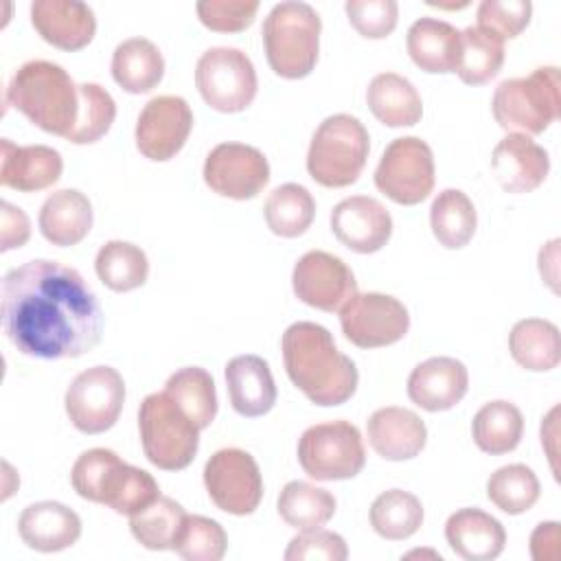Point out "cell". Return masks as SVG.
Returning <instances> with one entry per match:
<instances>
[{"instance_id":"obj_21","label":"cell","mask_w":561,"mask_h":561,"mask_svg":"<svg viewBox=\"0 0 561 561\" xmlns=\"http://www.w3.org/2000/svg\"><path fill=\"white\" fill-rule=\"evenodd\" d=\"M31 24L44 42L61 50H81L96 33L92 7L77 0H35Z\"/></svg>"},{"instance_id":"obj_34","label":"cell","mask_w":561,"mask_h":561,"mask_svg":"<svg viewBox=\"0 0 561 561\" xmlns=\"http://www.w3.org/2000/svg\"><path fill=\"white\" fill-rule=\"evenodd\" d=\"M164 392L169 399L199 427L206 430L217 416V390L210 373L202 366H184L175 370L167 383Z\"/></svg>"},{"instance_id":"obj_14","label":"cell","mask_w":561,"mask_h":561,"mask_svg":"<svg viewBox=\"0 0 561 561\" xmlns=\"http://www.w3.org/2000/svg\"><path fill=\"white\" fill-rule=\"evenodd\" d=\"M340 327L344 337L357 348H381L405 337L410 313L394 296L357 291L340 309Z\"/></svg>"},{"instance_id":"obj_20","label":"cell","mask_w":561,"mask_h":561,"mask_svg":"<svg viewBox=\"0 0 561 561\" xmlns=\"http://www.w3.org/2000/svg\"><path fill=\"white\" fill-rule=\"evenodd\" d=\"M491 169L506 193H530L550 171L548 151L526 134H506L493 149Z\"/></svg>"},{"instance_id":"obj_6","label":"cell","mask_w":561,"mask_h":561,"mask_svg":"<svg viewBox=\"0 0 561 561\" xmlns=\"http://www.w3.org/2000/svg\"><path fill=\"white\" fill-rule=\"evenodd\" d=\"M491 112L508 134H543L561 114L559 68L541 66L528 77L504 79L493 92Z\"/></svg>"},{"instance_id":"obj_23","label":"cell","mask_w":561,"mask_h":561,"mask_svg":"<svg viewBox=\"0 0 561 561\" xmlns=\"http://www.w3.org/2000/svg\"><path fill=\"white\" fill-rule=\"evenodd\" d=\"M64 171L61 153L48 145H13L0 140V184L20 193H35L53 186Z\"/></svg>"},{"instance_id":"obj_43","label":"cell","mask_w":561,"mask_h":561,"mask_svg":"<svg viewBox=\"0 0 561 561\" xmlns=\"http://www.w3.org/2000/svg\"><path fill=\"white\" fill-rule=\"evenodd\" d=\"M228 548L224 526L204 515H186L173 541V550L186 561H219Z\"/></svg>"},{"instance_id":"obj_47","label":"cell","mask_w":561,"mask_h":561,"mask_svg":"<svg viewBox=\"0 0 561 561\" xmlns=\"http://www.w3.org/2000/svg\"><path fill=\"white\" fill-rule=\"evenodd\" d=\"M283 557L287 561H311V559L344 561L348 557V548L342 535L324 528H313V530H300L289 541Z\"/></svg>"},{"instance_id":"obj_5","label":"cell","mask_w":561,"mask_h":561,"mask_svg":"<svg viewBox=\"0 0 561 561\" xmlns=\"http://www.w3.org/2000/svg\"><path fill=\"white\" fill-rule=\"evenodd\" d=\"M322 22L318 11L307 2H278L263 20L261 37L270 68L283 79H302L320 53Z\"/></svg>"},{"instance_id":"obj_50","label":"cell","mask_w":561,"mask_h":561,"mask_svg":"<svg viewBox=\"0 0 561 561\" xmlns=\"http://www.w3.org/2000/svg\"><path fill=\"white\" fill-rule=\"evenodd\" d=\"M559 239H552L550 243H546L541 250H539V274L541 278L550 285V289L557 294V276H559V270H557V261H559Z\"/></svg>"},{"instance_id":"obj_46","label":"cell","mask_w":561,"mask_h":561,"mask_svg":"<svg viewBox=\"0 0 561 561\" xmlns=\"http://www.w3.org/2000/svg\"><path fill=\"white\" fill-rule=\"evenodd\" d=\"M199 22L215 33L245 31L259 11L256 0H202L195 4Z\"/></svg>"},{"instance_id":"obj_1","label":"cell","mask_w":561,"mask_h":561,"mask_svg":"<svg viewBox=\"0 0 561 561\" xmlns=\"http://www.w3.org/2000/svg\"><path fill=\"white\" fill-rule=\"evenodd\" d=\"M0 316L9 342L37 359L81 357L103 335V311L85 278L48 259H33L4 274Z\"/></svg>"},{"instance_id":"obj_3","label":"cell","mask_w":561,"mask_h":561,"mask_svg":"<svg viewBox=\"0 0 561 561\" xmlns=\"http://www.w3.org/2000/svg\"><path fill=\"white\" fill-rule=\"evenodd\" d=\"M7 103L24 114L35 127L68 138L79 116V85L72 77L53 61L33 59L22 64L4 94Z\"/></svg>"},{"instance_id":"obj_26","label":"cell","mask_w":561,"mask_h":561,"mask_svg":"<svg viewBox=\"0 0 561 561\" xmlns=\"http://www.w3.org/2000/svg\"><path fill=\"white\" fill-rule=\"evenodd\" d=\"M445 539L465 561H491L502 554L506 530L500 519L480 508H460L447 517Z\"/></svg>"},{"instance_id":"obj_17","label":"cell","mask_w":561,"mask_h":561,"mask_svg":"<svg viewBox=\"0 0 561 561\" xmlns=\"http://www.w3.org/2000/svg\"><path fill=\"white\" fill-rule=\"evenodd\" d=\"M193 129V110L186 99L175 94H160L145 103L136 121V147L153 160L167 162L175 158L188 140Z\"/></svg>"},{"instance_id":"obj_37","label":"cell","mask_w":561,"mask_h":561,"mask_svg":"<svg viewBox=\"0 0 561 561\" xmlns=\"http://www.w3.org/2000/svg\"><path fill=\"white\" fill-rule=\"evenodd\" d=\"M99 280L112 291H131L147 283L149 259L145 250L129 241H107L99 248L94 259Z\"/></svg>"},{"instance_id":"obj_36","label":"cell","mask_w":561,"mask_h":561,"mask_svg":"<svg viewBox=\"0 0 561 561\" xmlns=\"http://www.w3.org/2000/svg\"><path fill=\"white\" fill-rule=\"evenodd\" d=\"M263 217L267 228L283 237L294 239L307 232L316 217V199L302 184L287 182L276 186L263 206Z\"/></svg>"},{"instance_id":"obj_24","label":"cell","mask_w":561,"mask_h":561,"mask_svg":"<svg viewBox=\"0 0 561 561\" xmlns=\"http://www.w3.org/2000/svg\"><path fill=\"white\" fill-rule=\"evenodd\" d=\"M18 535L31 550L59 552L79 541L81 517L61 502L42 500L20 513Z\"/></svg>"},{"instance_id":"obj_16","label":"cell","mask_w":561,"mask_h":561,"mask_svg":"<svg viewBox=\"0 0 561 561\" xmlns=\"http://www.w3.org/2000/svg\"><path fill=\"white\" fill-rule=\"evenodd\" d=\"M291 287L298 300L329 313L340 311L357 294L351 267L324 250H309L296 261Z\"/></svg>"},{"instance_id":"obj_12","label":"cell","mask_w":561,"mask_h":561,"mask_svg":"<svg viewBox=\"0 0 561 561\" xmlns=\"http://www.w3.org/2000/svg\"><path fill=\"white\" fill-rule=\"evenodd\" d=\"M125 403V381L112 366H92L79 373L66 390L64 405L75 430L103 434L118 421Z\"/></svg>"},{"instance_id":"obj_39","label":"cell","mask_w":561,"mask_h":561,"mask_svg":"<svg viewBox=\"0 0 561 561\" xmlns=\"http://www.w3.org/2000/svg\"><path fill=\"white\" fill-rule=\"evenodd\" d=\"M504 64V42L489 35L478 26H467L460 31V55L456 64V75L467 85L489 83Z\"/></svg>"},{"instance_id":"obj_22","label":"cell","mask_w":561,"mask_h":561,"mask_svg":"<svg viewBox=\"0 0 561 561\" xmlns=\"http://www.w3.org/2000/svg\"><path fill=\"white\" fill-rule=\"evenodd\" d=\"M366 432L375 454L392 462L416 458L427 443V427L423 419L399 405L375 410L366 421Z\"/></svg>"},{"instance_id":"obj_38","label":"cell","mask_w":561,"mask_h":561,"mask_svg":"<svg viewBox=\"0 0 561 561\" xmlns=\"http://www.w3.org/2000/svg\"><path fill=\"white\" fill-rule=\"evenodd\" d=\"M373 530L388 541L410 539L423 524V504L403 489L379 493L368 511Z\"/></svg>"},{"instance_id":"obj_35","label":"cell","mask_w":561,"mask_h":561,"mask_svg":"<svg viewBox=\"0 0 561 561\" xmlns=\"http://www.w3.org/2000/svg\"><path fill=\"white\" fill-rule=\"evenodd\" d=\"M335 497L316 484L291 480L278 493V515L296 530L322 528L335 515Z\"/></svg>"},{"instance_id":"obj_42","label":"cell","mask_w":561,"mask_h":561,"mask_svg":"<svg viewBox=\"0 0 561 561\" xmlns=\"http://www.w3.org/2000/svg\"><path fill=\"white\" fill-rule=\"evenodd\" d=\"M79 96L81 105L77 125L66 140L72 145H92L110 131L116 118V103L99 83H79Z\"/></svg>"},{"instance_id":"obj_25","label":"cell","mask_w":561,"mask_h":561,"mask_svg":"<svg viewBox=\"0 0 561 561\" xmlns=\"http://www.w3.org/2000/svg\"><path fill=\"white\" fill-rule=\"evenodd\" d=\"M226 390L237 414L254 419L276 403V383L270 364L259 355H237L226 364Z\"/></svg>"},{"instance_id":"obj_44","label":"cell","mask_w":561,"mask_h":561,"mask_svg":"<svg viewBox=\"0 0 561 561\" xmlns=\"http://www.w3.org/2000/svg\"><path fill=\"white\" fill-rule=\"evenodd\" d=\"M530 0H482L476 11V26L504 42L517 37L530 24Z\"/></svg>"},{"instance_id":"obj_27","label":"cell","mask_w":561,"mask_h":561,"mask_svg":"<svg viewBox=\"0 0 561 561\" xmlns=\"http://www.w3.org/2000/svg\"><path fill=\"white\" fill-rule=\"evenodd\" d=\"M94 221V210L88 199L77 188H59L50 193L39 208V232L42 237L59 248L81 243Z\"/></svg>"},{"instance_id":"obj_41","label":"cell","mask_w":561,"mask_h":561,"mask_svg":"<svg viewBox=\"0 0 561 561\" xmlns=\"http://www.w3.org/2000/svg\"><path fill=\"white\" fill-rule=\"evenodd\" d=\"M541 493L535 471L522 462L495 469L486 480V497L502 513L519 515L530 511Z\"/></svg>"},{"instance_id":"obj_15","label":"cell","mask_w":561,"mask_h":561,"mask_svg":"<svg viewBox=\"0 0 561 561\" xmlns=\"http://www.w3.org/2000/svg\"><path fill=\"white\" fill-rule=\"evenodd\" d=\"M206 186L230 199H252L270 182V162L252 145L243 142H219L210 149L204 160Z\"/></svg>"},{"instance_id":"obj_29","label":"cell","mask_w":561,"mask_h":561,"mask_svg":"<svg viewBox=\"0 0 561 561\" xmlns=\"http://www.w3.org/2000/svg\"><path fill=\"white\" fill-rule=\"evenodd\" d=\"M373 116L386 127H412L423 116V101L410 79L397 72H379L366 88Z\"/></svg>"},{"instance_id":"obj_48","label":"cell","mask_w":561,"mask_h":561,"mask_svg":"<svg viewBox=\"0 0 561 561\" xmlns=\"http://www.w3.org/2000/svg\"><path fill=\"white\" fill-rule=\"evenodd\" d=\"M0 219H2V228H0V252H9L15 248H22L28 237H31V221L26 217V213L18 206H13L11 202L2 199L0 204Z\"/></svg>"},{"instance_id":"obj_13","label":"cell","mask_w":561,"mask_h":561,"mask_svg":"<svg viewBox=\"0 0 561 561\" xmlns=\"http://www.w3.org/2000/svg\"><path fill=\"white\" fill-rule=\"evenodd\" d=\"M204 486L213 504L228 515H252L263 500V476L245 449L226 447L204 465Z\"/></svg>"},{"instance_id":"obj_28","label":"cell","mask_w":561,"mask_h":561,"mask_svg":"<svg viewBox=\"0 0 561 561\" xmlns=\"http://www.w3.org/2000/svg\"><path fill=\"white\" fill-rule=\"evenodd\" d=\"M410 59L430 75L454 72L460 55V31L445 20L419 18L405 35Z\"/></svg>"},{"instance_id":"obj_45","label":"cell","mask_w":561,"mask_h":561,"mask_svg":"<svg viewBox=\"0 0 561 561\" xmlns=\"http://www.w3.org/2000/svg\"><path fill=\"white\" fill-rule=\"evenodd\" d=\"M344 11L351 26L368 39L388 37L399 20V4L394 0H346Z\"/></svg>"},{"instance_id":"obj_19","label":"cell","mask_w":561,"mask_h":561,"mask_svg":"<svg viewBox=\"0 0 561 561\" xmlns=\"http://www.w3.org/2000/svg\"><path fill=\"white\" fill-rule=\"evenodd\" d=\"M469 390L467 366L447 355L416 364L408 377V397L425 412H445L462 401Z\"/></svg>"},{"instance_id":"obj_18","label":"cell","mask_w":561,"mask_h":561,"mask_svg":"<svg viewBox=\"0 0 561 561\" xmlns=\"http://www.w3.org/2000/svg\"><path fill=\"white\" fill-rule=\"evenodd\" d=\"M331 232L351 252L373 254L390 241L392 217L379 199L353 195L333 206Z\"/></svg>"},{"instance_id":"obj_31","label":"cell","mask_w":561,"mask_h":561,"mask_svg":"<svg viewBox=\"0 0 561 561\" xmlns=\"http://www.w3.org/2000/svg\"><path fill=\"white\" fill-rule=\"evenodd\" d=\"M511 357L526 370L546 373L561 362V340L554 322L543 318H524L508 333Z\"/></svg>"},{"instance_id":"obj_2","label":"cell","mask_w":561,"mask_h":561,"mask_svg":"<svg viewBox=\"0 0 561 561\" xmlns=\"http://www.w3.org/2000/svg\"><path fill=\"white\" fill-rule=\"evenodd\" d=\"M289 381L316 405L346 403L359 381L355 362L337 351L333 335L318 322H294L280 337Z\"/></svg>"},{"instance_id":"obj_4","label":"cell","mask_w":561,"mask_h":561,"mask_svg":"<svg viewBox=\"0 0 561 561\" xmlns=\"http://www.w3.org/2000/svg\"><path fill=\"white\" fill-rule=\"evenodd\" d=\"M70 484L79 497L105 504L114 513L127 517L162 495L149 471L123 462L116 451L105 447L88 449L75 460Z\"/></svg>"},{"instance_id":"obj_11","label":"cell","mask_w":561,"mask_h":561,"mask_svg":"<svg viewBox=\"0 0 561 561\" xmlns=\"http://www.w3.org/2000/svg\"><path fill=\"white\" fill-rule=\"evenodd\" d=\"M436 180L434 153L419 136L394 138L375 169V186L401 206H414L430 197Z\"/></svg>"},{"instance_id":"obj_8","label":"cell","mask_w":561,"mask_h":561,"mask_svg":"<svg viewBox=\"0 0 561 561\" xmlns=\"http://www.w3.org/2000/svg\"><path fill=\"white\" fill-rule=\"evenodd\" d=\"M140 443L147 460L162 471L186 469L199 449V427L169 399L151 392L138 408Z\"/></svg>"},{"instance_id":"obj_7","label":"cell","mask_w":561,"mask_h":561,"mask_svg":"<svg viewBox=\"0 0 561 561\" xmlns=\"http://www.w3.org/2000/svg\"><path fill=\"white\" fill-rule=\"evenodd\" d=\"M370 151L364 123L351 114L327 116L311 136L307 171L327 188H344L357 182Z\"/></svg>"},{"instance_id":"obj_33","label":"cell","mask_w":561,"mask_h":561,"mask_svg":"<svg viewBox=\"0 0 561 561\" xmlns=\"http://www.w3.org/2000/svg\"><path fill=\"white\" fill-rule=\"evenodd\" d=\"M430 226L436 241L447 250L465 248L478 228L473 202L460 188L440 191L430 208Z\"/></svg>"},{"instance_id":"obj_10","label":"cell","mask_w":561,"mask_h":561,"mask_svg":"<svg viewBox=\"0 0 561 561\" xmlns=\"http://www.w3.org/2000/svg\"><path fill=\"white\" fill-rule=\"evenodd\" d=\"M195 85L206 105L224 114L248 110L259 90L252 59L232 46H213L199 55Z\"/></svg>"},{"instance_id":"obj_32","label":"cell","mask_w":561,"mask_h":561,"mask_svg":"<svg viewBox=\"0 0 561 561\" xmlns=\"http://www.w3.org/2000/svg\"><path fill=\"white\" fill-rule=\"evenodd\" d=\"M524 434V416L519 408L511 401L497 399L484 403L473 421L471 436L480 451L491 456H502L513 451Z\"/></svg>"},{"instance_id":"obj_9","label":"cell","mask_w":561,"mask_h":561,"mask_svg":"<svg viewBox=\"0 0 561 561\" xmlns=\"http://www.w3.org/2000/svg\"><path fill=\"white\" fill-rule=\"evenodd\" d=\"M298 462L313 480H351L366 465L364 438L342 419L311 425L298 438Z\"/></svg>"},{"instance_id":"obj_40","label":"cell","mask_w":561,"mask_h":561,"mask_svg":"<svg viewBox=\"0 0 561 561\" xmlns=\"http://www.w3.org/2000/svg\"><path fill=\"white\" fill-rule=\"evenodd\" d=\"M186 511L180 502L158 495L149 506L129 515L134 539L147 550H173V541L182 528Z\"/></svg>"},{"instance_id":"obj_30","label":"cell","mask_w":561,"mask_h":561,"mask_svg":"<svg viewBox=\"0 0 561 561\" xmlns=\"http://www.w3.org/2000/svg\"><path fill=\"white\" fill-rule=\"evenodd\" d=\"M112 79L129 94L151 92L164 77V57L147 37H129L112 53Z\"/></svg>"},{"instance_id":"obj_49","label":"cell","mask_w":561,"mask_h":561,"mask_svg":"<svg viewBox=\"0 0 561 561\" xmlns=\"http://www.w3.org/2000/svg\"><path fill=\"white\" fill-rule=\"evenodd\" d=\"M530 554L535 561H557L561 554L559 522H541L530 535Z\"/></svg>"}]
</instances>
